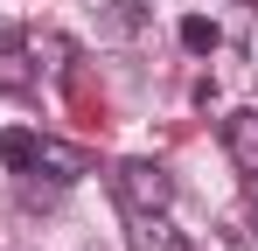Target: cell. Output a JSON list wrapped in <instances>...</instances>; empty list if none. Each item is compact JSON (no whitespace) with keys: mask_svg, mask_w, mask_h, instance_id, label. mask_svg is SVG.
Here are the masks:
<instances>
[{"mask_svg":"<svg viewBox=\"0 0 258 251\" xmlns=\"http://www.w3.org/2000/svg\"><path fill=\"white\" fill-rule=\"evenodd\" d=\"M0 161L14 167V174H49L56 189H70V181L91 174V154H84V147L49 140V133H28V126H7V133H0Z\"/></svg>","mask_w":258,"mask_h":251,"instance_id":"1","label":"cell"},{"mask_svg":"<svg viewBox=\"0 0 258 251\" xmlns=\"http://www.w3.org/2000/svg\"><path fill=\"white\" fill-rule=\"evenodd\" d=\"M112 189H119L126 209H168V203H174V174H168L161 161H119Z\"/></svg>","mask_w":258,"mask_h":251,"instance_id":"2","label":"cell"},{"mask_svg":"<svg viewBox=\"0 0 258 251\" xmlns=\"http://www.w3.org/2000/svg\"><path fill=\"white\" fill-rule=\"evenodd\" d=\"M126 251H181V230L168 209H126Z\"/></svg>","mask_w":258,"mask_h":251,"instance_id":"3","label":"cell"},{"mask_svg":"<svg viewBox=\"0 0 258 251\" xmlns=\"http://www.w3.org/2000/svg\"><path fill=\"white\" fill-rule=\"evenodd\" d=\"M21 56H28V63H35V77H56V70H70V63H77V42L63 35V28H28V35H21Z\"/></svg>","mask_w":258,"mask_h":251,"instance_id":"4","label":"cell"},{"mask_svg":"<svg viewBox=\"0 0 258 251\" xmlns=\"http://www.w3.org/2000/svg\"><path fill=\"white\" fill-rule=\"evenodd\" d=\"M223 147H230V161L244 174H258V112H230L223 119Z\"/></svg>","mask_w":258,"mask_h":251,"instance_id":"5","label":"cell"},{"mask_svg":"<svg viewBox=\"0 0 258 251\" xmlns=\"http://www.w3.org/2000/svg\"><path fill=\"white\" fill-rule=\"evenodd\" d=\"M216 42H223V28H216L210 14H181V49L188 56H210Z\"/></svg>","mask_w":258,"mask_h":251,"instance_id":"6","label":"cell"},{"mask_svg":"<svg viewBox=\"0 0 258 251\" xmlns=\"http://www.w3.org/2000/svg\"><path fill=\"white\" fill-rule=\"evenodd\" d=\"M21 84H35V63H28L21 49H7V56H0V91H21Z\"/></svg>","mask_w":258,"mask_h":251,"instance_id":"7","label":"cell"}]
</instances>
